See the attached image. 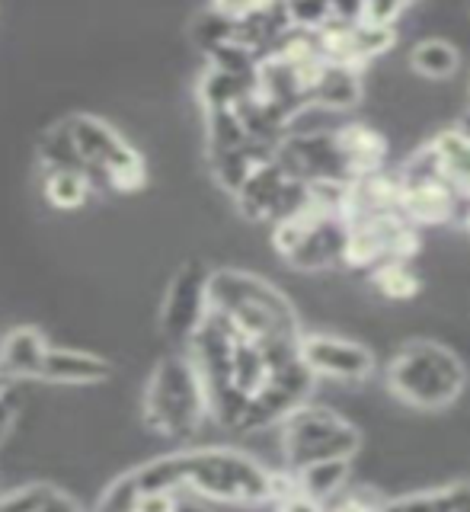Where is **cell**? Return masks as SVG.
<instances>
[{
  "instance_id": "cell-3",
  "label": "cell",
  "mask_w": 470,
  "mask_h": 512,
  "mask_svg": "<svg viewBox=\"0 0 470 512\" xmlns=\"http://www.w3.org/2000/svg\"><path fill=\"white\" fill-rule=\"evenodd\" d=\"M391 391L416 410H442L464 391V365L448 346L413 340L394 352L387 365Z\"/></svg>"
},
{
  "instance_id": "cell-18",
  "label": "cell",
  "mask_w": 470,
  "mask_h": 512,
  "mask_svg": "<svg viewBox=\"0 0 470 512\" xmlns=\"http://www.w3.org/2000/svg\"><path fill=\"white\" fill-rule=\"evenodd\" d=\"M429 144L439 154L445 180L470 202V135L464 128H445Z\"/></svg>"
},
{
  "instance_id": "cell-17",
  "label": "cell",
  "mask_w": 470,
  "mask_h": 512,
  "mask_svg": "<svg viewBox=\"0 0 470 512\" xmlns=\"http://www.w3.org/2000/svg\"><path fill=\"white\" fill-rule=\"evenodd\" d=\"M291 474H295L298 493L311 496V500L327 506L330 500H336V496L346 490L349 474H352V461H346V458L314 461V464H307V468H298Z\"/></svg>"
},
{
  "instance_id": "cell-27",
  "label": "cell",
  "mask_w": 470,
  "mask_h": 512,
  "mask_svg": "<svg viewBox=\"0 0 470 512\" xmlns=\"http://www.w3.org/2000/svg\"><path fill=\"white\" fill-rule=\"evenodd\" d=\"M432 512H470V480L435 487L432 490Z\"/></svg>"
},
{
  "instance_id": "cell-22",
  "label": "cell",
  "mask_w": 470,
  "mask_h": 512,
  "mask_svg": "<svg viewBox=\"0 0 470 512\" xmlns=\"http://www.w3.org/2000/svg\"><path fill=\"white\" fill-rule=\"evenodd\" d=\"M39 164L42 170H77L84 173V160L77 157V148L71 141L68 122H58L52 128H45V135L39 138Z\"/></svg>"
},
{
  "instance_id": "cell-26",
  "label": "cell",
  "mask_w": 470,
  "mask_h": 512,
  "mask_svg": "<svg viewBox=\"0 0 470 512\" xmlns=\"http://www.w3.org/2000/svg\"><path fill=\"white\" fill-rule=\"evenodd\" d=\"M384 500L368 487H359V490H343L336 496V500L327 503V512H381Z\"/></svg>"
},
{
  "instance_id": "cell-20",
  "label": "cell",
  "mask_w": 470,
  "mask_h": 512,
  "mask_svg": "<svg viewBox=\"0 0 470 512\" xmlns=\"http://www.w3.org/2000/svg\"><path fill=\"white\" fill-rule=\"evenodd\" d=\"M458 64H461L458 48L445 39H423V42H416L410 52V68L419 77H429V80H448L458 71Z\"/></svg>"
},
{
  "instance_id": "cell-9",
  "label": "cell",
  "mask_w": 470,
  "mask_h": 512,
  "mask_svg": "<svg viewBox=\"0 0 470 512\" xmlns=\"http://www.w3.org/2000/svg\"><path fill=\"white\" fill-rule=\"evenodd\" d=\"M234 199L240 205V212L250 221H282L288 215H295L298 208L307 205L311 192H307L304 183L288 180L285 170L275 164V160H266L263 167H256L243 186L234 192Z\"/></svg>"
},
{
  "instance_id": "cell-32",
  "label": "cell",
  "mask_w": 470,
  "mask_h": 512,
  "mask_svg": "<svg viewBox=\"0 0 470 512\" xmlns=\"http://www.w3.org/2000/svg\"><path fill=\"white\" fill-rule=\"evenodd\" d=\"M467 221H470V208H467Z\"/></svg>"
},
{
  "instance_id": "cell-16",
  "label": "cell",
  "mask_w": 470,
  "mask_h": 512,
  "mask_svg": "<svg viewBox=\"0 0 470 512\" xmlns=\"http://www.w3.org/2000/svg\"><path fill=\"white\" fill-rule=\"evenodd\" d=\"M272 151L275 148H269V144L247 141V144H240V148H234V151L208 154V167H212L215 180L234 196V192L243 186V180H247L256 167H263L266 160H272Z\"/></svg>"
},
{
  "instance_id": "cell-12",
  "label": "cell",
  "mask_w": 470,
  "mask_h": 512,
  "mask_svg": "<svg viewBox=\"0 0 470 512\" xmlns=\"http://www.w3.org/2000/svg\"><path fill=\"white\" fill-rule=\"evenodd\" d=\"M365 96V80L362 68H349V64H333L323 61L320 71L311 84V96H307V106L339 112V109H352L359 106Z\"/></svg>"
},
{
  "instance_id": "cell-31",
  "label": "cell",
  "mask_w": 470,
  "mask_h": 512,
  "mask_svg": "<svg viewBox=\"0 0 470 512\" xmlns=\"http://www.w3.org/2000/svg\"><path fill=\"white\" fill-rule=\"evenodd\" d=\"M4 388H10V381H7L4 375H0V391H4Z\"/></svg>"
},
{
  "instance_id": "cell-25",
  "label": "cell",
  "mask_w": 470,
  "mask_h": 512,
  "mask_svg": "<svg viewBox=\"0 0 470 512\" xmlns=\"http://www.w3.org/2000/svg\"><path fill=\"white\" fill-rule=\"evenodd\" d=\"M138 496H141V487H138L135 474L128 471L103 490L100 503H96V512H135Z\"/></svg>"
},
{
  "instance_id": "cell-10",
  "label": "cell",
  "mask_w": 470,
  "mask_h": 512,
  "mask_svg": "<svg viewBox=\"0 0 470 512\" xmlns=\"http://www.w3.org/2000/svg\"><path fill=\"white\" fill-rule=\"evenodd\" d=\"M208 314V269L199 260H189L176 269L160 308V333L170 343H189Z\"/></svg>"
},
{
  "instance_id": "cell-7",
  "label": "cell",
  "mask_w": 470,
  "mask_h": 512,
  "mask_svg": "<svg viewBox=\"0 0 470 512\" xmlns=\"http://www.w3.org/2000/svg\"><path fill=\"white\" fill-rule=\"evenodd\" d=\"M339 128V125H336ZM336 128L333 132H304V135H285L275 144L272 160L285 170L288 180L317 186V183H352V170L346 164L343 151L336 144Z\"/></svg>"
},
{
  "instance_id": "cell-1",
  "label": "cell",
  "mask_w": 470,
  "mask_h": 512,
  "mask_svg": "<svg viewBox=\"0 0 470 512\" xmlns=\"http://www.w3.org/2000/svg\"><path fill=\"white\" fill-rule=\"evenodd\" d=\"M132 474L141 490H189L205 500L237 506L272 503V471L237 448H189L154 458Z\"/></svg>"
},
{
  "instance_id": "cell-29",
  "label": "cell",
  "mask_w": 470,
  "mask_h": 512,
  "mask_svg": "<svg viewBox=\"0 0 470 512\" xmlns=\"http://www.w3.org/2000/svg\"><path fill=\"white\" fill-rule=\"evenodd\" d=\"M180 503V493L173 490H141L135 512H176Z\"/></svg>"
},
{
  "instance_id": "cell-6",
  "label": "cell",
  "mask_w": 470,
  "mask_h": 512,
  "mask_svg": "<svg viewBox=\"0 0 470 512\" xmlns=\"http://www.w3.org/2000/svg\"><path fill=\"white\" fill-rule=\"evenodd\" d=\"M282 426V452L288 461V471L307 468L314 461L346 458L352 461L362 448V432L349 420H343L330 407H298L288 413Z\"/></svg>"
},
{
  "instance_id": "cell-19",
  "label": "cell",
  "mask_w": 470,
  "mask_h": 512,
  "mask_svg": "<svg viewBox=\"0 0 470 512\" xmlns=\"http://www.w3.org/2000/svg\"><path fill=\"white\" fill-rule=\"evenodd\" d=\"M253 90H256V80L234 77V74H224V71H215V68H208L205 77H202V84H199V96H202L205 112L234 109L240 100H247Z\"/></svg>"
},
{
  "instance_id": "cell-11",
  "label": "cell",
  "mask_w": 470,
  "mask_h": 512,
  "mask_svg": "<svg viewBox=\"0 0 470 512\" xmlns=\"http://www.w3.org/2000/svg\"><path fill=\"white\" fill-rule=\"evenodd\" d=\"M298 359L314 378H336V381H365L375 368L371 349L343 340V336H323V333H301Z\"/></svg>"
},
{
  "instance_id": "cell-5",
  "label": "cell",
  "mask_w": 470,
  "mask_h": 512,
  "mask_svg": "<svg viewBox=\"0 0 470 512\" xmlns=\"http://www.w3.org/2000/svg\"><path fill=\"white\" fill-rule=\"evenodd\" d=\"M346 237H349L346 215L330 212V208L317 205L314 199H307V205L298 208L295 215L272 224L275 253L304 272H317L343 263Z\"/></svg>"
},
{
  "instance_id": "cell-14",
  "label": "cell",
  "mask_w": 470,
  "mask_h": 512,
  "mask_svg": "<svg viewBox=\"0 0 470 512\" xmlns=\"http://www.w3.org/2000/svg\"><path fill=\"white\" fill-rule=\"evenodd\" d=\"M48 343L39 327H16L0 343V375L7 381L16 378H39Z\"/></svg>"
},
{
  "instance_id": "cell-28",
  "label": "cell",
  "mask_w": 470,
  "mask_h": 512,
  "mask_svg": "<svg viewBox=\"0 0 470 512\" xmlns=\"http://www.w3.org/2000/svg\"><path fill=\"white\" fill-rule=\"evenodd\" d=\"M403 4H381V0H375V4H362L359 7V20L362 26H375V29H394V23L403 16Z\"/></svg>"
},
{
  "instance_id": "cell-2",
  "label": "cell",
  "mask_w": 470,
  "mask_h": 512,
  "mask_svg": "<svg viewBox=\"0 0 470 512\" xmlns=\"http://www.w3.org/2000/svg\"><path fill=\"white\" fill-rule=\"evenodd\" d=\"M208 308L224 314L253 343L301 340V320L272 282L240 269L208 272Z\"/></svg>"
},
{
  "instance_id": "cell-21",
  "label": "cell",
  "mask_w": 470,
  "mask_h": 512,
  "mask_svg": "<svg viewBox=\"0 0 470 512\" xmlns=\"http://www.w3.org/2000/svg\"><path fill=\"white\" fill-rule=\"evenodd\" d=\"M42 192L55 208H80L93 196L87 176L77 170H42Z\"/></svg>"
},
{
  "instance_id": "cell-30",
  "label": "cell",
  "mask_w": 470,
  "mask_h": 512,
  "mask_svg": "<svg viewBox=\"0 0 470 512\" xmlns=\"http://www.w3.org/2000/svg\"><path fill=\"white\" fill-rule=\"evenodd\" d=\"M275 506V512H327V506L323 503H317V500H311V496H304V493H288V496H282L279 503H272Z\"/></svg>"
},
{
  "instance_id": "cell-13",
  "label": "cell",
  "mask_w": 470,
  "mask_h": 512,
  "mask_svg": "<svg viewBox=\"0 0 470 512\" xmlns=\"http://www.w3.org/2000/svg\"><path fill=\"white\" fill-rule=\"evenodd\" d=\"M336 144L352 170V180L378 173L387 157V138L368 122H346L336 128Z\"/></svg>"
},
{
  "instance_id": "cell-8",
  "label": "cell",
  "mask_w": 470,
  "mask_h": 512,
  "mask_svg": "<svg viewBox=\"0 0 470 512\" xmlns=\"http://www.w3.org/2000/svg\"><path fill=\"white\" fill-rule=\"evenodd\" d=\"M314 381L317 378L307 372L301 359L279 368V372H272L263 388L247 400L234 432H259L272 423H282L288 413L304 407L307 394L314 391Z\"/></svg>"
},
{
  "instance_id": "cell-15",
  "label": "cell",
  "mask_w": 470,
  "mask_h": 512,
  "mask_svg": "<svg viewBox=\"0 0 470 512\" xmlns=\"http://www.w3.org/2000/svg\"><path fill=\"white\" fill-rule=\"evenodd\" d=\"M42 381L55 384H100L109 378V362L80 349H52L48 346L42 362Z\"/></svg>"
},
{
  "instance_id": "cell-23",
  "label": "cell",
  "mask_w": 470,
  "mask_h": 512,
  "mask_svg": "<svg viewBox=\"0 0 470 512\" xmlns=\"http://www.w3.org/2000/svg\"><path fill=\"white\" fill-rule=\"evenodd\" d=\"M371 282H375V288L387 301H410L423 292V282L410 269V263H397V260H387L371 269Z\"/></svg>"
},
{
  "instance_id": "cell-4",
  "label": "cell",
  "mask_w": 470,
  "mask_h": 512,
  "mask_svg": "<svg viewBox=\"0 0 470 512\" xmlns=\"http://www.w3.org/2000/svg\"><path fill=\"white\" fill-rule=\"evenodd\" d=\"M208 416L205 388L189 356H167L144 391V420L164 439H189Z\"/></svg>"
},
{
  "instance_id": "cell-24",
  "label": "cell",
  "mask_w": 470,
  "mask_h": 512,
  "mask_svg": "<svg viewBox=\"0 0 470 512\" xmlns=\"http://www.w3.org/2000/svg\"><path fill=\"white\" fill-rule=\"evenodd\" d=\"M247 141H250V135H247V128H243V122L234 109L208 112V154L234 151Z\"/></svg>"
}]
</instances>
